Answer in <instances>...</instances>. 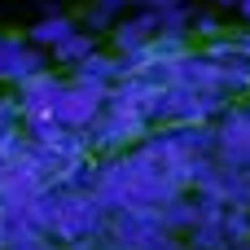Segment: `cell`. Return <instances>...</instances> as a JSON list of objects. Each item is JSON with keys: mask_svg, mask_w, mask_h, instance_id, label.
Instances as JSON below:
<instances>
[{"mask_svg": "<svg viewBox=\"0 0 250 250\" xmlns=\"http://www.w3.org/2000/svg\"><path fill=\"white\" fill-rule=\"evenodd\" d=\"M92 53H97V48H92V40H88V35H83V31H75V35H70V40H66V44H57V48H53V53H48V57H53V62H62V66H70V70H75V66H83V62H88V57H92Z\"/></svg>", "mask_w": 250, "mask_h": 250, "instance_id": "4", "label": "cell"}, {"mask_svg": "<svg viewBox=\"0 0 250 250\" xmlns=\"http://www.w3.org/2000/svg\"><path fill=\"white\" fill-rule=\"evenodd\" d=\"M145 4H149L154 13H167V9H185L189 0H145Z\"/></svg>", "mask_w": 250, "mask_h": 250, "instance_id": "6", "label": "cell"}, {"mask_svg": "<svg viewBox=\"0 0 250 250\" xmlns=\"http://www.w3.org/2000/svg\"><path fill=\"white\" fill-rule=\"evenodd\" d=\"M220 4H233V9H237V4H242V0H220Z\"/></svg>", "mask_w": 250, "mask_h": 250, "instance_id": "8", "label": "cell"}, {"mask_svg": "<svg viewBox=\"0 0 250 250\" xmlns=\"http://www.w3.org/2000/svg\"><path fill=\"white\" fill-rule=\"evenodd\" d=\"M40 70H44V53H35L26 40L0 31V83H13L18 88V83H26Z\"/></svg>", "mask_w": 250, "mask_h": 250, "instance_id": "2", "label": "cell"}, {"mask_svg": "<svg viewBox=\"0 0 250 250\" xmlns=\"http://www.w3.org/2000/svg\"><path fill=\"white\" fill-rule=\"evenodd\" d=\"M105 97H110V88H97V83H83V79H62L57 101H53V123L62 132L83 136L88 127H97V119L105 110Z\"/></svg>", "mask_w": 250, "mask_h": 250, "instance_id": "1", "label": "cell"}, {"mask_svg": "<svg viewBox=\"0 0 250 250\" xmlns=\"http://www.w3.org/2000/svg\"><path fill=\"white\" fill-rule=\"evenodd\" d=\"M123 4H127V0H92V22H97V26H110V18H119Z\"/></svg>", "mask_w": 250, "mask_h": 250, "instance_id": "5", "label": "cell"}, {"mask_svg": "<svg viewBox=\"0 0 250 250\" xmlns=\"http://www.w3.org/2000/svg\"><path fill=\"white\" fill-rule=\"evenodd\" d=\"M75 31H79V22H75L70 13H44L40 22H31L26 44H31L35 53H53V48H57V44H66Z\"/></svg>", "mask_w": 250, "mask_h": 250, "instance_id": "3", "label": "cell"}, {"mask_svg": "<svg viewBox=\"0 0 250 250\" xmlns=\"http://www.w3.org/2000/svg\"><path fill=\"white\" fill-rule=\"evenodd\" d=\"M237 13H242V18L250 22V0H242V4H237Z\"/></svg>", "mask_w": 250, "mask_h": 250, "instance_id": "7", "label": "cell"}]
</instances>
